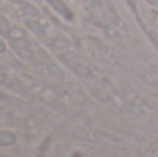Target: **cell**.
<instances>
[{"instance_id":"6","label":"cell","mask_w":158,"mask_h":157,"mask_svg":"<svg viewBox=\"0 0 158 157\" xmlns=\"http://www.w3.org/2000/svg\"><path fill=\"white\" fill-rule=\"evenodd\" d=\"M7 2L14 3V4H21V3H22V0H7Z\"/></svg>"},{"instance_id":"2","label":"cell","mask_w":158,"mask_h":157,"mask_svg":"<svg viewBox=\"0 0 158 157\" xmlns=\"http://www.w3.org/2000/svg\"><path fill=\"white\" fill-rule=\"evenodd\" d=\"M17 142V136L11 131H0V147L13 146Z\"/></svg>"},{"instance_id":"1","label":"cell","mask_w":158,"mask_h":157,"mask_svg":"<svg viewBox=\"0 0 158 157\" xmlns=\"http://www.w3.org/2000/svg\"><path fill=\"white\" fill-rule=\"evenodd\" d=\"M46 3L63 18L65 19H74V13L71 11V8L67 6V3H64V0H46Z\"/></svg>"},{"instance_id":"4","label":"cell","mask_w":158,"mask_h":157,"mask_svg":"<svg viewBox=\"0 0 158 157\" xmlns=\"http://www.w3.org/2000/svg\"><path fill=\"white\" fill-rule=\"evenodd\" d=\"M6 50H7V46H6L4 40H3V39L0 38V54H2V53H4Z\"/></svg>"},{"instance_id":"3","label":"cell","mask_w":158,"mask_h":157,"mask_svg":"<svg viewBox=\"0 0 158 157\" xmlns=\"http://www.w3.org/2000/svg\"><path fill=\"white\" fill-rule=\"evenodd\" d=\"M0 33L4 36H8L10 33V24L3 15H0Z\"/></svg>"},{"instance_id":"5","label":"cell","mask_w":158,"mask_h":157,"mask_svg":"<svg viewBox=\"0 0 158 157\" xmlns=\"http://www.w3.org/2000/svg\"><path fill=\"white\" fill-rule=\"evenodd\" d=\"M146 2H147L148 4H151V6H154V7L158 8V0H146Z\"/></svg>"}]
</instances>
